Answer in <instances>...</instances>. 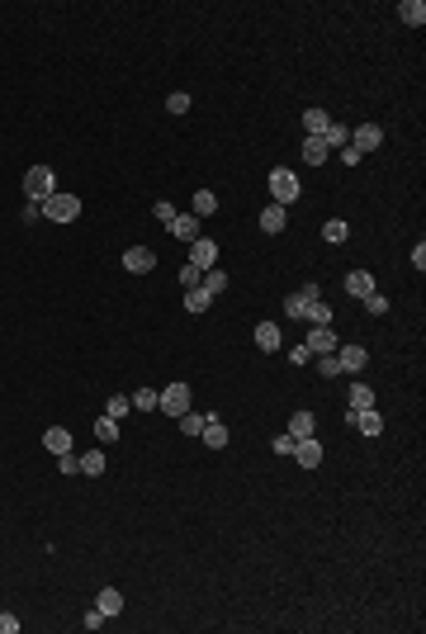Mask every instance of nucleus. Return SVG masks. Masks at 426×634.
I'll return each mask as SVG.
<instances>
[{"instance_id": "5701e85b", "label": "nucleus", "mask_w": 426, "mask_h": 634, "mask_svg": "<svg viewBox=\"0 0 426 634\" xmlns=\"http://www.w3.org/2000/svg\"><path fill=\"white\" fill-rule=\"evenodd\" d=\"M95 606L105 610L109 620H114V615H119V610H123V592H114V587H105V592H100V597H95Z\"/></svg>"}, {"instance_id": "c85d7f7f", "label": "nucleus", "mask_w": 426, "mask_h": 634, "mask_svg": "<svg viewBox=\"0 0 426 634\" xmlns=\"http://www.w3.org/2000/svg\"><path fill=\"white\" fill-rule=\"evenodd\" d=\"M95 440H100V445H114V440H119V422H114V417H100V422H95Z\"/></svg>"}, {"instance_id": "0eeeda50", "label": "nucleus", "mask_w": 426, "mask_h": 634, "mask_svg": "<svg viewBox=\"0 0 426 634\" xmlns=\"http://www.w3.org/2000/svg\"><path fill=\"white\" fill-rule=\"evenodd\" d=\"M350 147L365 157V152H374V147H384V128L379 123H360V128H350Z\"/></svg>"}, {"instance_id": "a211bd4d", "label": "nucleus", "mask_w": 426, "mask_h": 634, "mask_svg": "<svg viewBox=\"0 0 426 634\" xmlns=\"http://www.w3.org/2000/svg\"><path fill=\"white\" fill-rule=\"evenodd\" d=\"M398 19H402V24H412V28H422L426 24V5H422V0H402Z\"/></svg>"}, {"instance_id": "f704fd0d", "label": "nucleus", "mask_w": 426, "mask_h": 634, "mask_svg": "<svg viewBox=\"0 0 426 634\" xmlns=\"http://www.w3.org/2000/svg\"><path fill=\"white\" fill-rule=\"evenodd\" d=\"M360 303H365V313H370V317H384V313H389V298H384L379 289H374V293H365Z\"/></svg>"}, {"instance_id": "2eb2a0df", "label": "nucleus", "mask_w": 426, "mask_h": 634, "mask_svg": "<svg viewBox=\"0 0 426 634\" xmlns=\"http://www.w3.org/2000/svg\"><path fill=\"white\" fill-rule=\"evenodd\" d=\"M346 293H350V298L374 293V275H370V270H350V275H346Z\"/></svg>"}, {"instance_id": "c756f323", "label": "nucleus", "mask_w": 426, "mask_h": 634, "mask_svg": "<svg viewBox=\"0 0 426 634\" xmlns=\"http://www.w3.org/2000/svg\"><path fill=\"white\" fill-rule=\"evenodd\" d=\"M128 402H133V412H157V402H161V393H152V388H137L133 397H128Z\"/></svg>"}, {"instance_id": "39448f33", "label": "nucleus", "mask_w": 426, "mask_h": 634, "mask_svg": "<svg viewBox=\"0 0 426 634\" xmlns=\"http://www.w3.org/2000/svg\"><path fill=\"white\" fill-rule=\"evenodd\" d=\"M346 426L360 431V436H379V431H384V417H379V407H360V412L346 407Z\"/></svg>"}, {"instance_id": "a18cd8bd", "label": "nucleus", "mask_w": 426, "mask_h": 634, "mask_svg": "<svg viewBox=\"0 0 426 634\" xmlns=\"http://www.w3.org/2000/svg\"><path fill=\"white\" fill-rule=\"evenodd\" d=\"M298 298H303V303H318V298H322V289H318V284H313V280H308V284H303V293H298Z\"/></svg>"}, {"instance_id": "58836bf2", "label": "nucleus", "mask_w": 426, "mask_h": 634, "mask_svg": "<svg viewBox=\"0 0 426 634\" xmlns=\"http://www.w3.org/2000/svg\"><path fill=\"white\" fill-rule=\"evenodd\" d=\"M318 374H322V379H336V374H341L336 355H322V360H318Z\"/></svg>"}, {"instance_id": "bb28decb", "label": "nucleus", "mask_w": 426, "mask_h": 634, "mask_svg": "<svg viewBox=\"0 0 426 634\" xmlns=\"http://www.w3.org/2000/svg\"><path fill=\"white\" fill-rule=\"evenodd\" d=\"M322 142H327V152H332V147L341 152V147L350 142V128H341V123H327V132H322Z\"/></svg>"}, {"instance_id": "ea45409f", "label": "nucleus", "mask_w": 426, "mask_h": 634, "mask_svg": "<svg viewBox=\"0 0 426 634\" xmlns=\"http://www.w3.org/2000/svg\"><path fill=\"white\" fill-rule=\"evenodd\" d=\"M166 109H171V114H189V95H185V90H176V95L166 100Z\"/></svg>"}, {"instance_id": "cd10ccee", "label": "nucleus", "mask_w": 426, "mask_h": 634, "mask_svg": "<svg viewBox=\"0 0 426 634\" xmlns=\"http://www.w3.org/2000/svg\"><path fill=\"white\" fill-rule=\"evenodd\" d=\"M176 422H180V431H185V436H199V431H204V422H209V412H194V407H189L185 417H176Z\"/></svg>"}, {"instance_id": "79ce46f5", "label": "nucleus", "mask_w": 426, "mask_h": 634, "mask_svg": "<svg viewBox=\"0 0 426 634\" xmlns=\"http://www.w3.org/2000/svg\"><path fill=\"white\" fill-rule=\"evenodd\" d=\"M270 449H275V454H293V436H289V431L275 436V445H270Z\"/></svg>"}, {"instance_id": "393cba45", "label": "nucleus", "mask_w": 426, "mask_h": 634, "mask_svg": "<svg viewBox=\"0 0 426 634\" xmlns=\"http://www.w3.org/2000/svg\"><path fill=\"white\" fill-rule=\"evenodd\" d=\"M199 289L209 293V298H218V293L228 289V275H223V270H218V265H213V270H204V284H199Z\"/></svg>"}, {"instance_id": "dca6fc26", "label": "nucleus", "mask_w": 426, "mask_h": 634, "mask_svg": "<svg viewBox=\"0 0 426 634\" xmlns=\"http://www.w3.org/2000/svg\"><path fill=\"white\" fill-rule=\"evenodd\" d=\"M171 237L194 241V237H199V218H194V213H176V223H171Z\"/></svg>"}, {"instance_id": "f8f14e48", "label": "nucleus", "mask_w": 426, "mask_h": 634, "mask_svg": "<svg viewBox=\"0 0 426 634\" xmlns=\"http://www.w3.org/2000/svg\"><path fill=\"white\" fill-rule=\"evenodd\" d=\"M76 474L100 478L105 474V449H85V454H76Z\"/></svg>"}, {"instance_id": "ddd939ff", "label": "nucleus", "mask_w": 426, "mask_h": 634, "mask_svg": "<svg viewBox=\"0 0 426 634\" xmlns=\"http://www.w3.org/2000/svg\"><path fill=\"white\" fill-rule=\"evenodd\" d=\"M199 436H204V445H209V449H228V426L218 422L213 412H209V422H204V431H199Z\"/></svg>"}, {"instance_id": "7ed1b4c3", "label": "nucleus", "mask_w": 426, "mask_h": 634, "mask_svg": "<svg viewBox=\"0 0 426 634\" xmlns=\"http://www.w3.org/2000/svg\"><path fill=\"white\" fill-rule=\"evenodd\" d=\"M298 199V175L293 171H270V204H284L289 209Z\"/></svg>"}, {"instance_id": "f3484780", "label": "nucleus", "mask_w": 426, "mask_h": 634, "mask_svg": "<svg viewBox=\"0 0 426 634\" xmlns=\"http://www.w3.org/2000/svg\"><path fill=\"white\" fill-rule=\"evenodd\" d=\"M327 109H303V137H322L327 132Z\"/></svg>"}, {"instance_id": "6e6552de", "label": "nucleus", "mask_w": 426, "mask_h": 634, "mask_svg": "<svg viewBox=\"0 0 426 634\" xmlns=\"http://www.w3.org/2000/svg\"><path fill=\"white\" fill-rule=\"evenodd\" d=\"M123 270H128V275L157 270V251H152V246H128V251H123Z\"/></svg>"}, {"instance_id": "4468645a", "label": "nucleus", "mask_w": 426, "mask_h": 634, "mask_svg": "<svg viewBox=\"0 0 426 634\" xmlns=\"http://www.w3.org/2000/svg\"><path fill=\"white\" fill-rule=\"evenodd\" d=\"M284 223H289V209H284V204H266V209H261V228H266V232H284Z\"/></svg>"}, {"instance_id": "7c9ffc66", "label": "nucleus", "mask_w": 426, "mask_h": 634, "mask_svg": "<svg viewBox=\"0 0 426 634\" xmlns=\"http://www.w3.org/2000/svg\"><path fill=\"white\" fill-rule=\"evenodd\" d=\"M213 209H218V199H213V189H199V194H194V209H189V213H194V218H209Z\"/></svg>"}, {"instance_id": "473e14b6", "label": "nucleus", "mask_w": 426, "mask_h": 634, "mask_svg": "<svg viewBox=\"0 0 426 634\" xmlns=\"http://www.w3.org/2000/svg\"><path fill=\"white\" fill-rule=\"evenodd\" d=\"M176 280H180V284H185V289H199V284H204V270H199V265H180V275H176Z\"/></svg>"}, {"instance_id": "9d476101", "label": "nucleus", "mask_w": 426, "mask_h": 634, "mask_svg": "<svg viewBox=\"0 0 426 634\" xmlns=\"http://www.w3.org/2000/svg\"><path fill=\"white\" fill-rule=\"evenodd\" d=\"M303 345H308V350H313V355H332V350H336V336H332V327H308V336H303Z\"/></svg>"}, {"instance_id": "e433bc0d", "label": "nucleus", "mask_w": 426, "mask_h": 634, "mask_svg": "<svg viewBox=\"0 0 426 634\" xmlns=\"http://www.w3.org/2000/svg\"><path fill=\"white\" fill-rule=\"evenodd\" d=\"M152 213H157L161 228H171V223H176V204H166V199H161V204H152Z\"/></svg>"}, {"instance_id": "412c9836", "label": "nucleus", "mask_w": 426, "mask_h": 634, "mask_svg": "<svg viewBox=\"0 0 426 634\" xmlns=\"http://www.w3.org/2000/svg\"><path fill=\"white\" fill-rule=\"evenodd\" d=\"M346 397H350V412H360V407H374V388H370V384H360V379L346 388Z\"/></svg>"}, {"instance_id": "aec40b11", "label": "nucleus", "mask_w": 426, "mask_h": 634, "mask_svg": "<svg viewBox=\"0 0 426 634\" xmlns=\"http://www.w3.org/2000/svg\"><path fill=\"white\" fill-rule=\"evenodd\" d=\"M43 445H48V454H67V449H71V431H67V426H53V431L43 436Z\"/></svg>"}, {"instance_id": "6ab92c4d", "label": "nucleus", "mask_w": 426, "mask_h": 634, "mask_svg": "<svg viewBox=\"0 0 426 634\" xmlns=\"http://www.w3.org/2000/svg\"><path fill=\"white\" fill-rule=\"evenodd\" d=\"M313 431H318V417H313V412H293L289 417V436L293 440H303V436H313Z\"/></svg>"}, {"instance_id": "37998d69", "label": "nucleus", "mask_w": 426, "mask_h": 634, "mask_svg": "<svg viewBox=\"0 0 426 634\" xmlns=\"http://www.w3.org/2000/svg\"><path fill=\"white\" fill-rule=\"evenodd\" d=\"M57 469H62V474H76V454H71V449H67V454H57Z\"/></svg>"}, {"instance_id": "a19ab883", "label": "nucleus", "mask_w": 426, "mask_h": 634, "mask_svg": "<svg viewBox=\"0 0 426 634\" xmlns=\"http://www.w3.org/2000/svg\"><path fill=\"white\" fill-rule=\"evenodd\" d=\"M105 620H109V615H105L100 606H95V610H85V615H80V625H85V630H100Z\"/></svg>"}, {"instance_id": "de8ad7c7", "label": "nucleus", "mask_w": 426, "mask_h": 634, "mask_svg": "<svg viewBox=\"0 0 426 634\" xmlns=\"http://www.w3.org/2000/svg\"><path fill=\"white\" fill-rule=\"evenodd\" d=\"M19 630V620H15V615H5V610H0V634H15Z\"/></svg>"}, {"instance_id": "4be33fe9", "label": "nucleus", "mask_w": 426, "mask_h": 634, "mask_svg": "<svg viewBox=\"0 0 426 634\" xmlns=\"http://www.w3.org/2000/svg\"><path fill=\"white\" fill-rule=\"evenodd\" d=\"M327 157H332V152H327L322 137H303V161H308V166H322Z\"/></svg>"}, {"instance_id": "4c0bfd02", "label": "nucleus", "mask_w": 426, "mask_h": 634, "mask_svg": "<svg viewBox=\"0 0 426 634\" xmlns=\"http://www.w3.org/2000/svg\"><path fill=\"white\" fill-rule=\"evenodd\" d=\"M303 308H308V303H303L298 293H289V298H284V313H289L293 322H303Z\"/></svg>"}, {"instance_id": "09e8293b", "label": "nucleus", "mask_w": 426, "mask_h": 634, "mask_svg": "<svg viewBox=\"0 0 426 634\" xmlns=\"http://www.w3.org/2000/svg\"><path fill=\"white\" fill-rule=\"evenodd\" d=\"M412 265H417V270H426V246H422V241L412 246Z\"/></svg>"}, {"instance_id": "f03ea898", "label": "nucleus", "mask_w": 426, "mask_h": 634, "mask_svg": "<svg viewBox=\"0 0 426 634\" xmlns=\"http://www.w3.org/2000/svg\"><path fill=\"white\" fill-rule=\"evenodd\" d=\"M43 213H48L53 223H76V218H80V199L57 189V194H48V199H43Z\"/></svg>"}, {"instance_id": "a878e982", "label": "nucleus", "mask_w": 426, "mask_h": 634, "mask_svg": "<svg viewBox=\"0 0 426 634\" xmlns=\"http://www.w3.org/2000/svg\"><path fill=\"white\" fill-rule=\"evenodd\" d=\"M256 345H261V350H280V327H275V322H261V327H256Z\"/></svg>"}, {"instance_id": "72a5a7b5", "label": "nucleus", "mask_w": 426, "mask_h": 634, "mask_svg": "<svg viewBox=\"0 0 426 634\" xmlns=\"http://www.w3.org/2000/svg\"><path fill=\"white\" fill-rule=\"evenodd\" d=\"M209 303H213V298L204 289H185V308H189V313H209Z\"/></svg>"}, {"instance_id": "1a4fd4ad", "label": "nucleus", "mask_w": 426, "mask_h": 634, "mask_svg": "<svg viewBox=\"0 0 426 634\" xmlns=\"http://www.w3.org/2000/svg\"><path fill=\"white\" fill-rule=\"evenodd\" d=\"M293 459H298V469H318L327 454H322V445L313 436H303V440H293Z\"/></svg>"}, {"instance_id": "b1692460", "label": "nucleus", "mask_w": 426, "mask_h": 634, "mask_svg": "<svg viewBox=\"0 0 426 634\" xmlns=\"http://www.w3.org/2000/svg\"><path fill=\"white\" fill-rule=\"evenodd\" d=\"M303 322H308V327H332V308H327V303H308V308H303Z\"/></svg>"}, {"instance_id": "f257e3e1", "label": "nucleus", "mask_w": 426, "mask_h": 634, "mask_svg": "<svg viewBox=\"0 0 426 634\" xmlns=\"http://www.w3.org/2000/svg\"><path fill=\"white\" fill-rule=\"evenodd\" d=\"M24 194L33 199V204H43L48 194H57V175H53V166H28V171H24Z\"/></svg>"}, {"instance_id": "c03bdc74", "label": "nucleus", "mask_w": 426, "mask_h": 634, "mask_svg": "<svg viewBox=\"0 0 426 634\" xmlns=\"http://www.w3.org/2000/svg\"><path fill=\"white\" fill-rule=\"evenodd\" d=\"M289 360H293V365H308V360H313V350H308V345H293Z\"/></svg>"}, {"instance_id": "423d86ee", "label": "nucleus", "mask_w": 426, "mask_h": 634, "mask_svg": "<svg viewBox=\"0 0 426 634\" xmlns=\"http://www.w3.org/2000/svg\"><path fill=\"white\" fill-rule=\"evenodd\" d=\"M332 355H336V365H341V374H360L365 365H370V350H365V345H336Z\"/></svg>"}, {"instance_id": "9b49d317", "label": "nucleus", "mask_w": 426, "mask_h": 634, "mask_svg": "<svg viewBox=\"0 0 426 634\" xmlns=\"http://www.w3.org/2000/svg\"><path fill=\"white\" fill-rule=\"evenodd\" d=\"M189 265H199V270H213V265H218V241L194 237V246H189Z\"/></svg>"}, {"instance_id": "49530a36", "label": "nucleus", "mask_w": 426, "mask_h": 634, "mask_svg": "<svg viewBox=\"0 0 426 634\" xmlns=\"http://www.w3.org/2000/svg\"><path fill=\"white\" fill-rule=\"evenodd\" d=\"M341 166H360V152H355V147H350V142H346V147H341Z\"/></svg>"}, {"instance_id": "2f4dec72", "label": "nucleus", "mask_w": 426, "mask_h": 634, "mask_svg": "<svg viewBox=\"0 0 426 634\" xmlns=\"http://www.w3.org/2000/svg\"><path fill=\"white\" fill-rule=\"evenodd\" d=\"M128 412H133V402H128V397H123V393H114V397H109L105 417H114V422H123V417H128Z\"/></svg>"}, {"instance_id": "20e7f679", "label": "nucleus", "mask_w": 426, "mask_h": 634, "mask_svg": "<svg viewBox=\"0 0 426 634\" xmlns=\"http://www.w3.org/2000/svg\"><path fill=\"white\" fill-rule=\"evenodd\" d=\"M157 412H166V417H185L189 412V384H166Z\"/></svg>"}, {"instance_id": "c9c22d12", "label": "nucleus", "mask_w": 426, "mask_h": 634, "mask_svg": "<svg viewBox=\"0 0 426 634\" xmlns=\"http://www.w3.org/2000/svg\"><path fill=\"white\" fill-rule=\"evenodd\" d=\"M346 237H350V228L341 223V218H332V223L322 228V241H346Z\"/></svg>"}]
</instances>
